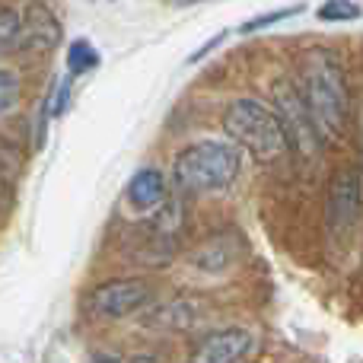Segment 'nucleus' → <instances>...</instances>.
Listing matches in <instances>:
<instances>
[{
  "mask_svg": "<svg viewBox=\"0 0 363 363\" xmlns=\"http://www.w3.org/2000/svg\"><path fill=\"white\" fill-rule=\"evenodd\" d=\"M93 67H99V51L86 42V38H74L67 48V70L70 77H80V74H89Z\"/></svg>",
  "mask_w": 363,
  "mask_h": 363,
  "instance_id": "10",
  "label": "nucleus"
},
{
  "mask_svg": "<svg viewBox=\"0 0 363 363\" xmlns=\"http://www.w3.org/2000/svg\"><path fill=\"white\" fill-rule=\"evenodd\" d=\"M242 172V150L230 140H194L172 160V182L185 194H220Z\"/></svg>",
  "mask_w": 363,
  "mask_h": 363,
  "instance_id": "3",
  "label": "nucleus"
},
{
  "mask_svg": "<svg viewBox=\"0 0 363 363\" xmlns=\"http://www.w3.org/2000/svg\"><path fill=\"white\" fill-rule=\"evenodd\" d=\"M363 207V176L357 166H341L335 176L332 188H328V201H325V220L328 230L335 236H345L360 217Z\"/></svg>",
  "mask_w": 363,
  "mask_h": 363,
  "instance_id": "5",
  "label": "nucleus"
},
{
  "mask_svg": "<svg viewBox=\"0 0 363 363\" xmlns=\"http://www.w3.org/2000/svg\"><path fill=\"white\" fill-rule=\"evenodd\" d=\"M89 363H125L121 357H112V354H99V357H93Z\"/></svg>",
  "mask_w": 363,
  "mask_h": 363,
  "instance_id": "16",
  "label": "nucleus"
},
{
  "mask_svg": "<svg viewBox=\"0 0 363 363\" xmlns=\"http://www.w3.org/2000/svg\"><path fill=\"white\" fill-rule=\"evenodd\" d=\"M252 347H255V338L249 328H217L194 341L188 363H242L252 354Z\"/></svg>",
  "mask_w": 363,
  "mask_h": 363,
  "instance_id": "6",
  "label": "nucleus"
},
{
  "mask_svg": "<svg viewBox=\"0 0 363 363\" xmlns=\"http://www.w3.org/2000/svg\"><path fill=\"white\" fill-rule=\"evenodd\" d=\"M166 201V176L153 166L138 169L128 182V204L134 211H153Z\"/></svg>",
  "mask_w": 363,
  "mask_h": 363,
  "instance_id": "8",
  "label": "nucleus"
},
{
  "mask_svg": "<svg viewBox=\"0 0 363 363\" xmlns=\"http://www.w3.org/2000/svg\"><path fill=\"white\" fill-rule=\"evenodd\" d=\"M296 93L303 99V108L309 115L315 138L338 144L347 134V115H351L345 70L328 57H309L300 70Z\"/></svg>",
  "mask_w": 363,
  "mask_h": 363,
  "instance_id": "1",
  "label": "nucleus"
},
{
  "mask_svg": "<svg viewBox=\"0 0 363 363\" xmlns=\"http://www.w3.org/2000/svg\"><path fill=\"white\" fill-rule=\"evenodd\" d=\"M300 10H303V6H281V10H271V13H262V16H252V19H245V23L239 26V32H242V35H249V32H262V29H268V26L296 16Z\"/></svg>",
  "mask_w": 363,
  "mask_h": 363,
  "instance_id": "13",
  "label": "nucleus"
},
{
  "mask_svg": "<svg viewBox=\"0 0 363 363\" xmlns=\"http://www.w3.org/2000/svg\"><path fill=\"white\" fill-rule=\"evenodd\" d=\"M67 93H70V77L61 83V89H57V106H55V115L64 112V106H67Z\"/></svg>",
  "mask_w": 363,
  "mask_h": 363,
  "instance_id": "15",
  "label": "nucleus"
},
{
  "mask_svg": "<svg viewBox=\"0 0 363 363\" xmlns=\"http://www.w3.org/2000/svg\"><path fill=\"white\" fill-rule=\"evenodd\" d=\"M19 93H23V83H19V77L13 74L10 67H0V115L10 112V108L16 106Z\"/></svg>",
  "mask_w": 363,
  "mask_h": 363,
  "instance_id": "14",
  "label": "nucleus"
},
{
  "mask_svg": "<svg viewBox=\"0 0 363 363\" xmlns=\"http://www.w3.org/2000/svg\"><path fill=\"white\" fill-rule=\"evenodd\" d=\"M315 16L322 23H351V19L363 16V6L354 4V0H325V4L315 10Z\"/></svg>",
  "mask_w": 363,
  "mask_h": 363,
  "instance_id": "11",
  "label": "nucleus"
},
{
  "mask_svg": "<svg viewBox=\"0 0 363 363\" xmlns=\"http://www.w3.org/2000/svg\"><path fill=\"white\" fill-rule=\"evenodd\" d=\"M131 363H163L160 357H153V354H140V357H134Z\"/></svg>",
  "mask_w": 363,
  "mask_h": 363,
  "instance_id": "17",
  "label": "nucleus"
},
{
  "mask_svg": "<svg viewBox=\"0 0 363 363\" xmlns=\"http://www.w3.org/2000/svg\"><path fill=\"white\" fill-rule=\"evenodd\" d=\"M61 42V23L57 16L48 10L45 4H29L19 13V32H16V45L13 51H51Z\"/></svg>",
  "mask_w": 363,
  "mask_h": 363,
  "instance_id": "7",
  "label": "nucleus"
},
{
  "mask_svg": "<svg viewBox=\"0 0 363 363\" xmlns=\"http://www.w3.org/2000/svg\"><path fill=\"white\" fill-rule=\"evenodd\" d=\"M153 303V284L144 277H115L86 294V309L96 319H128Z\"/></svg>",
  "mask_w": 363,
  "mask_h": 363,
  "instance_id": "4",
  "label": "nucleus"
},
{
  "mask_svg": "<svg viewBox=\"0 0 363 363\" xmlns=\"http://www.w3.org/2000/svg\"><path fill=\"white\" fill-rule=\"evenodd\" d=\"M223 131L258 163H277L290 153V138L277 108L264 106L255 96H239L223 108Z\"/></svg>",
  "mask_w": 363,
  "mask_h": 363,
  "instance_id": "2",
  "label": "nucleus"
},
{
  "mask_svg": "<svg viewBox=\"0 0 363 363\" xmlns=\"http://www.w3.org/2000/svg\"><path fill=\"white\" fill-rule=\"evenodd\" d=\"M144 322L150 328H163V332H185V328H191L198 322V306L188 300L160 303L157 309H150V315Z\"/></svg>",
  "mask_w": 363,
  "mask_h": 363,
  "instance_id": "9",
  "label": "nucleus"
},
{
  "mask_svg": "<svg viewBox=\"0 0 363 363\" xmlns=\"http://www.w3.org/2000/svg\"><path fill=\"white\" fill-rule=\"evenodd\" d=\"M19 32V10L10 4H0V55H10Z\"/></svg>",
  "mask_w": 363,
  "mask_h": 363,
  "instance_id": "12",
  "label": "nucleus"
}]
</instances>
